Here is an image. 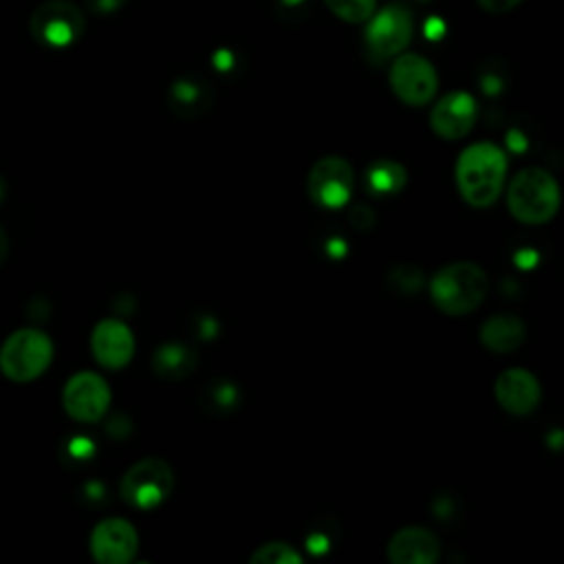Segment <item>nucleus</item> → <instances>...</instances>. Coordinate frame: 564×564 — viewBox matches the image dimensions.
<instances>
[{"instance_id": "obj_1", "label": "nucleus", "mask_w": 564, "mask_h": 564, "mask_svg": "<svg viewBox=\"0 0 564 564\" xmlns=\"http://www.w3.org/2000/svg\"><path fill=\"white\" fill-rule=\"evenodd\" d=\"M507 156L494 141L467 145L456 161V185L471 207H489L502 192Z\"/></svg>"}, {"instance_id": "obj_2", "label": "nucleus", "mask_w": 564, "mask_h": 564, "mask_svg": "<svg viewBox=\"0 0 564 564\" xmlns=\"http://www.w3.org/2000/svg\"><path fill=\"white\" fill-rule=\"evenodd\" d=\"M487 289L489 280L482 267L467 260L441 267L430 280V295L447 315L471 313L482 304Z\"/></svg>"}, {"instance_id": "obj_3", "label": "nucleus", "mask_w": 564, "mask_h": 564, "mask_svg": "<svg viewBox=\"0 0 564 564\" xmlns=\"http://www.w3.org/2000/svg\"><path fill=\"white\" fill-rule=\"evenodd\" d=\"M507 205L513 218L524 225H542L551 220L560 207V185L551 172L542 167L520 170L509 189Z\"/></svg>"}, {"instance_id": "obj_4", "label": "nucleus", "mask_w": 564, "mask_h": 564, "mask_svg": "<svg viewBox=\"0 0 564 564\" xmlns=\"http://www.w3.org/2000/svg\"><path fill=\"white\" fill-rule=\"evenodd\" d=\"M53 361V341L40 328H18L0 346V370L15 383H26L46 372Z\"/></svg>"}, {"instance_id": "obj_5", "label": "nucleus", "mask_w": 564, "mask_h": 564, "mask_svg": "<svg viewBox=\"0 0 564 564\" xmlns=\"http://www.w3.org/2000/svg\"><path fill=\"white\" fill-rule=\"evenodd\" d=\"M84 11L68 0H46L37 4L29 18L33 40L48 48H66L84 33Z\"/></svg>"}, {"instance_id": "obj_6", "label": "nucleus", "mask_w": 564, "mask_h": 564, "mask_svg": "<svg viewBox=\"0 0 564 564\" xmlns=\"http://www.w3.org/2000/svg\"><path fill=\"white\" fill-rule=\"evenodd\" d=\"M174 487V471L163 458H143L121 478V498L141 511L159 507Z\"/></svg>"}, {"instance_id": "obj_7", "label": "nucleus", "mask_w": 564, "mask_h": 564, "mask_svg": "<svg viewBox=\"0 0 564 564\" xmlns=\"http://www.w3.org/2000/svg\"><path fill=\"white\" fill-rule=\"evenodd\" d=\"M62 405L70 419L82 423H97L104 419L110 405V388L97 372H75L62 390Z\"/></svg>"}, {"instance_id": "obj_8", "label": "nucleus", "mask_w": 564, "mask_h": 564, "mask_svg": "<svg viewBox=\"0 0 564 564\" xmlns=\"http://www.w3.org/2000/svg\"><path fill=\"white\" fill-rule=\"evenodd\" d=\"M392 93L408 106H425L438 88V77L434 66L416 55L403 53L390 66Z\"/></svg>"}, {"instance_id": "obj_9", "label": "nucleus", "mask_w": 564, "mask_h": 564, "mask_svg": "<svg viewBox=\"0 0 564 564\" xmlns=\"http://www.w3.org/2000/svg\"><path fill=\"white\" fill-rule=\"evenodd\" d=\"M306 187L313 203L326 209H337L350 200L355 187V172L346 159L324 156L311 167Z\"/></svg>"}, {"instance_id": "obj_10", "label": "nucleus", "mask_w": 564, "mask_h": 564, "mask_svg": "<svg viewBox=\"0 0 564 564\" xmlns=\"http://www.w3.org/2000/svg\"><path fill=\"white\" fill-rule=\"evenodd\" d=\"M412 13L401 4H390L370 15L366 29V44L377 57L399 55L412 40Z\"/></svg>"}, {"instance_id": "obj_11", "label": "nucleus", "mask_w": 564, "mask_h": 564, "mask_svg": "<svg viewBox=\"0 0 564 564\" xmlns=\"http://www.w3.org/2000/svg\"><path fill=\"white\" fill-rule=\"evenodd\" d=\"M88 546L99 564H128L139 549V535L128 520L106 518L95 524Z\"/></svg>"}, {"instance_id": "obj_12", "label": "nucleus", "mask_w": 564, "mask_h": 564, "mask_svg": "<svg viewBox=\"0 0 564 564\" xmlns=\"http://www.w3.org/2000/svg\"><path fill=\"white\" fill-rule=\"evenodd\" d=\"M90 350L99 366L108 370H121L134 355V337L126 322L117 317L101 319L90 335Z\"/></svg>"}, {"instance_id": "obj_13", "label": "nucleus", "mask_w": 564, "mask_h": 564, "mask_svg": "<svg viewBox=\"0 0 564 564\" xmlns=\"http://www.w3.org/2000/svg\"><path fill=\"white\" fill-rule=\"evenodd\" d=\"M478 106L467 90H452L443 95L430 112L432 130L447 141L465 137L476 123Z\"/></svg>"}, {"instance_id": "obj_14", "label": "nucleus", "mask_w": 564, "mask_h": 564, "mask_svg": "<svg viewBox=\"0 0 564 564\" xmlns=\"http://www.w3.org/2000/svg\"><path fill=\"white\" fill-rule=\"evenodd\" d=\"M496 401L511 414H529L540 403V383L533 372L524 368H507L494 383Z\"/></svg>"}, {"instance_id": "obj_15", "label": "nucleus", "mask_w": 564, "mask_h": 564, "mask_svg": "<svg viewBox=\"0 0 564 564\" xmlns=\"http://www.w3.org/2000/svg\"><path fill=\"white\" fill-rule=\"evenodd\" d=\"M441 555V540L425 527H403L388 542L392 564H434Z\"/></svg>"}, {"instance_id": "obj_16", "label": "nucleus", "mask_w": 564, "mask_h": 564, "mask_svg": "<svg viewBox=\"0 0 564 564\" xmlns=\"http://www.w3.org/2000/svg\"><path fill=\"white\" fill-rule=\"evenodd\" d=\"M212 86L196 75L178 77L167 90V106L181 119L200 117L212 106Z\"/></svg>"}, {"instance_id": "obj_17", "label": "nucleus", "mask_w": 564, "mask_h": 564, "mask_svg": "<svg viewBox=\"0 0 564 564\" xmlns=\"http://www.w3.org/2000/svg\"><path fill=\"white\" fill-rule=\"evenodd\" d=\"M524 333H527L524 324L518 315L500 313V315L489 317L480 326V341L491 352L505 355V352L516 350L524 341Z\"/></svg>"}, {"instance_id": "obj_18", "label": "nucleus", "mask_w": 564, "mask_h": 564, "mask_svg": "<svg viewBox=\"0 0 564 564\" xmlns=\"http://www.w3.org/2000/svg\"><path fill=\"white\" fill-rule=\"evenodd\" d=\"M194 366H196L194 350L185 344H178V341L163 344L152 355L154 372L165 377V379H183L194 370Z\"/></svg>"}, {"instance_id": "obj_19", "label": "nucleus", "mask_w": 564, "mask_h": 564, "mask_svg": "<svg viewBox=\"0 0 564 564\" xmlns=\"http://www.w3.org/2000/svg\"><path fill=\"white\" fill-rule=\"evenodd\" d=\"M408 181L405 167L392 159H377L366 170V185L375 196H392L403 189Z\"/></svg>"}, {"instance_id": "obj_20", "label": "nucleus", "mask_w": 564, "mask_h": 564, "mask_svg": "<svg viewBox=\"0 0 564 564\" xmlns=\"http://www.w3.org/2000/svg\"><path fill=\"white\" fill-rule=\"evenodd\" d=\"M253 564H300L302 555L289 542H267L249 557Z\"/></svg>"}, {"instance_id": "obj_21", "label": "nucleus", "mask_w": 564, "mask_h": 564, "mask_svg": "<svg viewBox=\"0 0 564 564\" xmlns=\"http://www.w3.org/2000/svg\"><path fill=\"white\" fill-rule=\"evenodd\" d=\"M326 7L344 22H366L375 13L377 0H324Z\"/></svg>"}, {"instance_id": "obj_22", "label": "nucleus", "mask_w": 564, "mask_h": 564, "mask_svg": "<svg viewBox=\"0 0 564 564\" xmlns=\"http://www.w3.org/2000/svg\"><path fill=\"white\" fill-rule=\"evenodd\" d=\"M425 275L414 264H397L388 273V284L401 293H414L421 289Z\"/></svg>"}, {"instance_id": "obj_23", "label": "nucleus", "mask_w": 564, "mask_h": 564, "mask_svg": "<svg viewBox=\"0 0 564 564\" xmlns=\"http://www.w3.org/2000/svg\"><path fill=\"white\" fill-rule=\"evenodd\" d=\"M350 220H352V225L357 227V229H370L372 225H375V216H372V209H368L366 205H355L352 209H350Z\"/></svg>"}, {"instance_id": "obj_24", "label": "nucleus", "mask_w": 564, "mask_h": 564, "mask_svg": "<svg viewBox=\"0 0 564 564\" xmlns=\"http://www.w3.org/2000/svg\"><path fill=\"white\" fill-rule=\"evenodd\" d=\"M84 2H86V9L97 13V15L115 13L126 4V0H84Z\"/></svg>"}, {"instance_id": "obj_25", "label": "nucleus", "mask_w": 564, "mask_h": 564, "mask_svg": "<svg viewBox=\"0 0 564 564\" xmlns=\"http://www.w3.org/2000/svg\"><path fill=\"white\" fill-rule=\"evenodd\" d=\"M480 4V9H485L487 13H507L511 9H516L522 0H476Z\"/></svg>"}, {"instance_id": "obj_26", "label": "nucleus", "mask_w": 564, "mask_h": 564, "mask_svg": "<svg viewBox=\"0 0 564 564\" xmlns=\"http://www.w3.org/2000/svg\"><path fill=\"white\" fill-rule=\"evenodd\" d=\"M7 253H9V236H7L4 227L0 225V267L7 260Z\"/></svg>"}, {"instance_id": "obj_27", "label": "nucleus", "mask_w": 564, "mask_h": 564, "mask_svg": "<svg viewBox=\"0 0 564 564\" xmlns=\"http://www.w3.org/2000/svg\"><path fill=\"white\" fill-rule=\"evenodd\" d=\"M282 2V7L284 9H304V4H306V0H280Z\"/></svg>"}]
</instances>
